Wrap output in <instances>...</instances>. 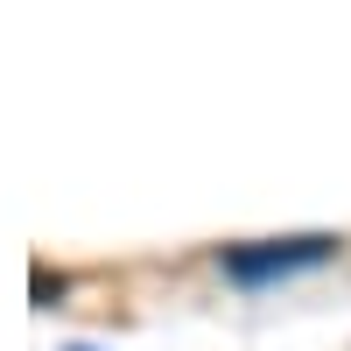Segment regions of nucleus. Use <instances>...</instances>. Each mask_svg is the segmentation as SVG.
<instances>
[{
    "label": "nucleus",
    "instance_id": "obj_1",
    "mask_svg": "<svg viewBox=\"0 0 351 351\" xmlns=\"http://www.w3.org/2000/svg\"><path fill=\"white\" fill-rule=\"evenodd\" d=\"M337 253H344L337 232H295V239H246V246H225L218 267H225V281H239V288H267V281H288V274L324 267V260H337Z\"/></svg>",
    "mask_w": 351,
    "mask_h": 351
},
{
    "label": "nucleus",
    "instance_id": "obj_2",
    "mask_svg": "<svg viewBox=\"0 0 351 351\" xmlns=\"http://www.w3.org/2000/svg\"><path fill=\"white\" fill-rule=\"evenodd\" d=\"M49 295H64V281H49V267H36V309H49Z\"/></svg>",
    "mask_w": 351,
    "mask_h": 351
},
{
    "label": "nucleus",
    "instance_id": "obj_3",
    "mask_svg": "<svg viewBox=\"0 0 351 351\" xmlns=\"http://www.w3.org/2000/svg\"><path fill=\"white\" fill-rule=\"evenodd\" d=\"M71 351H92V344H71Z\"/></svg>",
    "mask_w": 351,
    "mask_h": 351
}]
</instances>
